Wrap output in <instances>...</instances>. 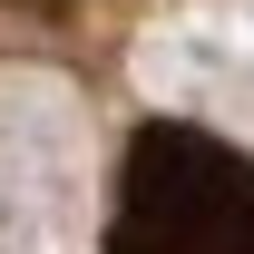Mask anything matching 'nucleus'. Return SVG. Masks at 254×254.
Masks as SVG:
<instances>
[{"label":"nucleus","instance_id":"nucleus-1","mask_svg":"<svg viewBox=\"0 0 254 254\" xmlns=\"http://www.w3.org/2000/svg\"><path fill=\"white\" fill-rule=\"evenodd\" d=\"M108 254H254V157L186 118L127 137Z\"/></svg>","mask_w":254,"mask_h":254}]
</instances>
